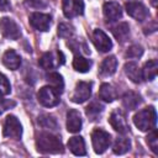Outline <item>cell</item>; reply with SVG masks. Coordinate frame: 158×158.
<instances>
[{
    "label": "cell",
    "instance_id": "1",
    "mask_svg": "<svg viewBox=\"0 0 158 158\" xmlns=\"http://www.w3.org/2000/svg\"><path fill=\"white\" fill-rule=\"evenodd\" d=\"M36 147H37V151L41 153L58 154V153L64 152L63 143L59 139V137H57L52 133H48V132H42L37 136Z\"/></svg>",
    "mask_w": 158,
    "mask_h": 158
},
{
    "label": "cell",
    "instance_id": "2",
    "mask_svg": "<svg viewBox=\"0 0 158 158\" xmlns=\"http://www.w3.org/2000/svg\"><path fill=\"white\" fill-rule=\"evenodd\" d=\"M133 122L137 128L141 131H151L156 127L157 122V114L153 106H148L146 109H142L133 116Z\"/></svg>",
    "mask_w": 158,
    "mask_h": 158
},
{
    "label": "cell",
    "instance_id": "3",
    "mask_svg": "<svg viewBox=\"0 0 158 158\" xmlns=\"http://www.w3.org/2000/svg\"><path fill=\"white\" fill-rule=\"evenodd\" d=\"M91 142H93L95 153L101 154L109 148V146L111 143V136L109 132H106L101 128H95L91 133Z\"/></svg>",
    "mask_w": 158,
    "mask_h": 158
},
{
    "label": "cell",
    "instance_id": "4",
    "mask_svg": "<svg viewBox=\"0 0 158 158\" xmlns=\"http://www.w3.org/2000/svg\"><path fill=\"white\" fill-rule=\"evenodd\" d=\"M38 101L41 105L46 106V107H52L59 104V93L53 89L51 85L49 86H43L40 89L38 94H37Z\"/></svg>",
    "mask_w": 158,
    "mask_h": 158
},
{
    "label": "cell",
    "instance_id": "5",
    "mask_svg": "<svg viewBox=\"0 0 158 158\" xmlns=\"http://www.w3.org/2000/svg\"><path fill=\"white\" fill-rule=\"evenodd\" d=\"M2 133H4L5 137L14 138V139H19L21 137V135H22V126H21V123H20V121L17 120L16 116L9 115L5 118Z\"/></svg>",
    "mask_w": 158,
    "mask_h": 158
},
{
    "label": "cell",
    "instance_id": "6",
    "mask_svg": "<svg viewBox=\"0 0 158 158\" xmlns=\"http://www.w3.org/2000/svg\"><path fill=\"white\" fill-rule=\"evenodd\" d=\"M0 31H1L2 36L6 37V38H9V40H17L21 36L20 27L10 17H2V19H0Z\"/></svg>",
    "mask_w": 158,
    "mask_h": 158
},
{
    "label": "cell",
    "instance_id": "7",
    "mask_svg": "<svg viewBox=\"0 0 158 158\" xmlns=\"http://www.w3.org/2000/svg\"><path fill=\"white\" fill-rule=\"evenodd\" d=\"M63 14L67 19H73L84 12L83 0H63Z\"/></svg>",
    "mask_w": 158,
    "mask_h": 158
},
{
    "label": "cell",
    "instance_id": "8",
    "mask_svg": "<svg viewBox=\"0 0 158 158\" xmlns=\"http://www.w3.org/2000/svg\"><path fill=\"white\" fill-rule=\"evenodd\" d=\"M126 11L131 17H133L137 21H143L148 16L147 7L139 1H128V2H126Z\"/></svg>",
    "mask_w": 158,
    "mask_h": 158
},
{
    "label": "cell",
    "instance_id": "9",
    "mask_svg": "<svg viewBox=\"0 0 158 158\" xmlns=\"http://www.w3.org/2000/svg\"><path fill=\"white\" fill-rule=\"evenodd\" d=\"M91 95V84L86 81H79L75 85L74 93L72 95V101L75 104H81L86 101Z\"/></svg>",
    "mask_w": 158,
    "mask_h": 158
},
{
    "label": "cell",
    "instance_id": "10",
    "mask_svg": "<svg viewBox=\"0 0 158 158\" xmlns=\"http://www.w3.org/2000/svg\"><path fill=\"white\" fill-rule=\"evenodd\" d=\"M109 122L112 128L120 133H126L128 131V125L126 121V116L121 110H115L111 112L109 117Z\"/></svg>",
    "mask_w": 158,
    "mask_h": 158
},
{
    "label": "cell",
    "instance_id": "11",
    "mask_svg": "<svg viewBox=\"0 0 158 158\" xmlns=\"http://www.w3.org/2000/svg\"><path fill=\"white\" fill-rule=\"evenodd\" d=\"M93 42L98 51L100 52H109L112 48V42L109 38V36L100 28H96L93 32Z\"/></svg>",
    "mask_w": 158,
    "mask_h": 158
},
{
    "label": "cell",
    "instance_id": "12",
    "mask_svg": "<svg viewBox=\"0 0 158 158\" xmlns=\"http://www.w3.org/2000/svg\"><path fill=\"white\" fill-rule=\"evenodd\" d=\"M30 23L33 28L38 31H47L51 26V16L47 14L33 12L30 15Z\"/></svg>",
    "mask_w": 158,
    "mask_h": 158
},
{
    "label": "cell",
    "instance_id": "13",
    "mask_svg": "<svg viewBox=\"0 0 158 158\" xmlns=\"http://www.w3.org/2000/svg\"><path fill=\"white\" fill-rule=\"evenodd\" d=\"M102 11H104V16L107 21H116V20L121 19V16H122L121 6L118 2H115V1L105 2Z\"/></svg>",
    "mask_w": 158,
    "mask_h": 158
},
{
    "label": "cell",
    "instance_id": "14",
    "mask_svg": "<svg viewBox=\"0 0 158 158\" xmlns=\"http://www.w3.org/2000/svg\"><path fill=\"white\" fill-rule=\"evenodd\" d=\"M67 130L72 133L79 132L81 130V117L79 111L69 110L67 114Z\"/></svg>",
    "mask_w": 158,
    "mask_h": 158
},
{
    "label": "cell",
    "instance_id": "15",
    "mask_svg": "<svg viewBox=\"0 0 158 158\" xmlns=\"http://www.w3.org/2000/svg\"><path fill=\"white\" fill-rule=\"evenodd\" d=\"M2 64L11 70H16L21 65V58L14 49H7L2 54Z\"/></svg>",
    "mask_w": 158,
    "mask_h": 158
},
{
    "label": "cell",
    "instance_id": "16",
    "mask_svg": "<svg viewBox=\"0 0 158 158\" xmlns=\"http://www.w3.org/2000/svg\"><path fill=\"white\" fill-rule=\"evenodd\" d=\"M68 147L72 151V153L75 156H85L86 154L85 142H84L83 137H80V136H74V137L69 138Z\"/></svg>",
    "mask_w": 158,
    "mask_h": 158
},
{
    "label": "cell",
    "instance_id": "17",
    "mask_svg": "<svg viewBox=\"0 0 158 158\" xmlns=\"http://www.w3.org/2000/svg\"><path fill=\"white\" fill-rule=\"evenodd\" d=\"M116 68H117V59L114 56H110V57H106L101 62L99 72L101 75L107 77V75H112L116 72Z\"/></svg>",
    "mask_w": 158,
    "mask_h": 158
},
{
    "label": "cell",
    "instance_id": "18",
    "mask_svg": "<svg viewBox=\"0 0 158 158\" xmlns=\"http://www.w3.org/2000/svg\"><path fill=\"white\" fill-rule=\"evenodd\" d=\"M123 69H125V73L128 77V79H131L133 83H137L138 84V83L142 81V73H141V69L137 65V63L128 62V63L125 64Z\"/></svg>",
    "mask_w": 158,
    "mask_h": 158
},
{
    "label": "cell",
    "instance_id": "19",
    "mask_svg": "<svg viewBox=\"0 0 158 158\" xmlns=\"http://www.w3.org/2000/svg\"><path fill=\"white\" fill-rule=\"evenodd\" d=\"M157 72H158V63L156 59H151L148 62L144 63L143 68L141 69V73H142V79L144 80H153L157 75Z\"/></svg>",
    "mask_w": 158,
    "mask_h": 158
},
{
    "label": "cell",
    "instance_id": "20",
    "mask_svg": "<svg viewBox=\"0 0 158 158\" xmlns=\"http://www.w3.org/2000/svg\"><path fill=\"white\" fill-rule=\"evenodd\" d=\"M141 96L133 91H127L122 96V105L127 110H135L139 104H141Z\"/></svg>",
    "mask_w": 158,
    "mask_h": 158
},
{
    "label": "cell",
    "instance_id": "21",
    "mask_svg": "<svg viewBox=\"0 0 158 158\" xmlns=\"http://www.w3.org/2000/svg\"><path fill=\"white\" fill-rule=\"evenodd\" d=\"M99 96L104 101L111 102V101H114L116 99L117 93H116V90H115V88L112 85H110L107 83H104V84H101V86L99 89Z\"/></svg>",
    "mask_w": 158,
    "mask_h": 158
},
{
    "label": "cell",
    "instance_id": "22",
    "mask_svg": "<svg viewBox=\"0 0 158 158\" xmlns=\"http://www.w3.org/2000/svg\"><path fill=\"white\" fill-rule=\"evenodd\" d=\"M46 79L47 81L51 84V86L53 89H56L59 94L63 93V89H64V81H63V78L59 73L57 72H51L46 75Z\"/></svg>",
    "mask_w": 158,
    "mask_h": 158
},
{
    "label": "cell",
    "instance_id": "23",
    "mask_svg": "<svg viewBox=\"0 0 158 158\" xmlns=\"http://www.w3.org/2000/svg\"><path fill=\"white\" fill-rule=\"evenodd\" d=\"M112 33L118 42H125L130 36V27L126 22H121L112 27Z\"/></svg>",
    "mask_w": 158,
    "mask_h": 158
},
{
    "label": "cell",
    "instance_id": "24",
    "mask_svg": "<svg viewBox=\"0 0 158 158\" xmlns=\"http://www.w3.org/2000/svg\"><path fill=\"white\" fill-rule=\"evenodd\" d=\"M131 148V142L127 137L125 136H121V137H117L115 143H114V153L115 154H125L126 152H128Z\"/></svg>",
    "mask_w": 158,
    "mask_h": 158
},
{
    "label": "cell",
    "instance_id": "25",
    "mask_svg": "<svg viewBox=\"0 0 158 158\" xmlns=\"http://www.w3.org/2000/svg\"><path fill=\"white\" fill-rule=\"evenodd\" d=\"M73 67L79 73H86L91 67V62L83 56H75L73 60Z\"/></svg>",
    "mask_w": 158,
    "mask_h": 158
},
{
    "label": "cell",
    "instance_id": "26",
    "mask_svg": "<svg viewBox=\"0 0 158 158\" xmlns=\"http://www.w3.org/2000/svg\"><path fill=\"white\" fill-rule=\"evenodd\" d=\"M102 110H104V107H102L101 104H99L98 101H93V102L86 107L85 114H86V116H88L90 120H96L98 116L102 112Z\"/></svg>",
    "mask_w": 158,
    "mask_h": 158
},
{
    "label": "cell",
    "instance_id": "27",
    "mask_svg": "<svg viewBox=\"0 0 158 158\" xmlns=\"http://www.w3.org/2000/svg\"><path fill=\"white\" fill-rule=\"evenodd\" d=\"M40 65L43 68V69H53L56 67V63H54V57H53V53H44L41 58H40Z\"/></svg>",
    "mask_w": 158,
    "mask_h": 158
},
{
    "label": "cell",
    "instance_id": "28",
    "mask_svg": "<svg viewBox=\"0 0 158 158\" xmlns=\"http://www.w3.org/2000/svg\"><path fill=\"white\" fill-rule=\"evenodd\" d=\"M38 123L44 127V128H49V130H57V121L49 116V115H41L38 117Z\"/></svg>",
    "mask_w": 158,
    "mask_h": 158
},
{
    "label": "cell",
    "instance_id": "29",
    "mask_svg": "<svg viewBox=\"0 0 158 158\" xmlns=\"http://www.w3.org/2000/svg\"><path fill=\"white\" fill-rule=\"evenodd\" d=\"M147 143H148L151 151L154 154H158V133L154 128H152V132L147 136Z\"/></svg>",
    "mask_w": 158,
    "mask_h": 158
},
{
    "label": "cell",
    "instance_id": "30",
    "mask_svg": "<svg viewBox=\"0 0 158 158\" xmlns=\"http://www.w3.org/2000/svg\"><path fill=\"white\" fill-rule=\"evenodd\" d=\"M11 91V85L10 81L7 80V78L0 73V96H5L9 95Z\"/></svg>",
    "mask_w": 158,
    "mask_h": 158
},
{
    "label": "cell",
    "instance_id": "31",
    "mask_svg": "<svg viewBox=\"0 0 158 158\" xmlns=\"http://www.w3.org/2000/svg\"><path fill=\"white\" fill-rule=\"evenodd\" d=\"M142 54H143V48L141 46H137V44L131 46L126 52V56L128 58H139Z\"/></svg>",
    "mask_w": 158,
    "mask_h": 158
},
{
    "label": "cell",
    "instance_id": "32",
    "mask_svg": "<svg viewBox=\"0 0 158 158\" xmlns=\"http://www.w3.org/2000/svg\"><path fill=\"white\" fill-rule=\"evenodd\" d=\"M72 33H73L72 26H69V25H67V23H60V25L58 26V35H59L60 37L68 38V37L72 36Z\"/></svg>",
    "mask_w": 158,
    "mask_h": 158
},
{
    "label": "cell",
    "instance_id": "33",
    "mask_svg": "<svg viewBox=\"0 0 158 158\" xmlns=\"http://www.w3.org/2000/svg\"><path fill=\"white\" fill-rule=\"evenodd\" d=\"M25 5L30 9H43L47 6L43 0H25Z\"/></svg>",
    "mask_w": 158,
    "mask_h": 158
},
{
    "label": "cell",
    "instance_id": "34",
    "mask_svg": "<svg viewBox=\"0 0 158 158\" xmlns=\"http://www.w3.org/2000/svg\"><path fill=\"white\" fill-rule=\"evenodd\" d=\"M15 102L14 101H9V100H5V99H0V115L2 114V111L7 110L9 107L14 106Z\"/></svg>",
    "mask_w": 158,
    "mask_h": 158
},
{
    "label": "cell",
    "instance_id": "35",
    "mask_svg": "<svg viewBox=\"0 0 158 158\" xmlns=\"http://www.w3.org/2000/svg\"><path fill=\"white\" fill-rule=\"evenodd\" d=\"M11 5L7 0H0V11H7L10 10Z\"/></svg>",
    "mask_w": 158,
    "mask_h": 158
},
{
    "label": "cell",
    "instance_id": "36",
    "mask_svg": "<svg viewBox=\"0 0 158 158\" xmlns=\"http://www.w3.org/2000/svg\"><path fill=\"white\" fill-rule=\"evenodd\" d=\"M157 1H158V0H151V4H152L154 7H157Z\"/></svg>",
    "mask_w": 158,
    "mask_h": 158
}]
</instances>
